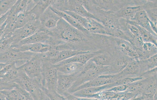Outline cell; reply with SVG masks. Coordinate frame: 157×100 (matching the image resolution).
<instances>
[{
    "mask_svg": "<svg viewBox=\"0 0 157 100\" xmlns=\"http://www.w3.org/2000/svg\"><path fill=\"white\" fill-rule=\"evenodd\" d=\"M46 32L50 36L56 39V46L65 44L68 50H82L81 45L87 41V35L72 27L62 18L56 28Z\"/></svg>",
    "mask_w": 157,
    "mask_h": 100,
    "instance_id": "6da1fadb",
    "label": "cell"
},
{
    "mask_svg": "<svg viewBox=\"0 0 157 100\" xmlns=\"http://www.w3.org/2000/svg\"><path fill=\"white\" fill-rule=\"evenodd\" d=\"M110 75L109 66L100 67L90 60L78 74L77 79L67 92L72 94L78 87L100 75Z\"/></svg>",
    "mask_w": 157,
    "mask_h": 100,
    "instance_id": "7a4b0ae2",
    "label": "cell"
},
{
    "mask_svg": "<svg viewBox=\"0 0 157 100\" xmlns=\"http://www.w3.org/2000/svg\"><path fill=\"white\" fill-rule=\"evenodd\" d=\"M43 64V54L35 53L30 60L18 68L29 77L39 82L44 87Z\"/></svg>",
    "mask_w": 157,
    "mask_h": 100,
    "instance_id": "3957f363",
    "label": "cell"
},
{
    "mask_svg": "<svg viewBox=\"0 0 157 100\" xmlns=\"http://www.w3.org/2000/svg\"><path fill=\"white\" fill-rule=\"evenodd\" d=\"M35 53L21 51L12 47L0 51V63L6 64L15 63L17 67L23 65L32 58Z\"/></svg>",
    "mask_w": 157,
    "mask_h": 100,
    "instance_id": "277c9868",
    "label": "cell"
},
{
    "mask_svg": "<svg viewBox=\"0 0 157 100\" xmlns=\"http://www.w3.org/2000/svg\"><path fill=\"white\" fill-rule=\"evenodd\" d=\"M19 69L18 77L16 83L30 93L34 100H40L43 86L37 80L29 77L23 71Z\"/></svg>",
    "mask_w": 157,
    "mask_h": 100,
    "instance_id": "5b68a950",
    "label": "cell"
},
{
    "mask_svg": "<svg viewBox=\"0 0 157 100\" xmlns=\"http://www.w3.org/2000/svg\"><path fill=\"white\" fill-rule=\"evenodd\" d=\"M41 24L38 19L31 21L24 27L14 30L11 35L13 41L12 47L22 40L41 31Z\"/></svg>",
    "mask_w": 157,
    "mask_h": 100,
    "instance_id": "8992f818",
    "label": "cell"
},
{
    "mask_svg": "<svg viewBox=\"0 0 157 100\" xmlns=\"http://www.w3.org/2000/svg\"><path fill=\"white\" fill-rule=\"evenodd\" d=\"M58 73L56 65L51 64L43 58L44 87L48 90L56 91Z\"/></svg>",
    "mask_w": 157,
    "mask_h": 100,
    "instance_id": "52a82bcc",
    "label": "cell"
},
{
    "mask_svg": "<svg viewBox=\"0 0 157 100\" xmlns=\"http://www.w3.org/2000/svg\"><path fill=\"white\" fill-rule=\"evenodd\" d=\"M115 43L117 47L124 55L137 61L145 59L143 51L134 47L130 42L117 38Z\"/></svg>",
    "mask_w": 157,
    "mask_h": 100,
    "instance_id": "ba28073f",
    "label": "cell"
},
{
    "mask_svg": "<svg viewBox=\"0 0 157 100\" xmlns=\"http://www.w3.org/2000/svg\"><path fill=\"white\" fill-rule=\"evenodd\" d=\"M50 6L40 17L39 20L42 27L41 31L46 32L53 29L56 27L59 20L62 18L55 13Z\"/></svg>",
    "mask_w": 157,
    "mask_h": 100,
    "instance_id": "9c48e42d",
    "label": "cell"
},
{
    "mask_svg": "<svg viewBox=\"0 0 157 100\" xmlns=\"http://www.w3.org/2000/svg\"><path fill=\"white\" fill-rule=\"evenodd\" d=\"M122 78L119 74L100 75L93 80L84 84L76 89L75 92L82 89L96 87L115 83L119 79Z\"/></svg>",
    "mask_w": 157,
    "mask_h": 100,
    "instance_id": "30bf717a",
    "label": "cell"
},
{
    "mask_svg": "<svg viewBox=\"0 0 157 100\" xmlns=\"http://www.w3.org/2000/svg\"><path fill=\"white\" fill-rule=\"evenodd\" d=\"M78 74L69 75H64L58 72L56 92L61 95L67 92L75 82Z\"/></svg>",
    "mask_w": 157,
    "mask_h": 100,
    "instance_id": "8fae6325",
    "label": "cell"
},
{
    "mask_svg": "<svg viewBox=\"0 0 157 100\" xmlns=\"http://www.w3.org/2000/svg\"><path fill=\"white\" fill-rule=\"evenodd\" d=\"M1 92L9 100H34L30 93L18 85L13 89L5 90Z\"/></svg>",
    "mask_w": 157,
    "mask_h": 100,
    "instance_id": "7c38bea8",
    "label": "cell"
},
{
    "mask_svg": "<svg viewBox=\"0 0 157 100\" xmlns=\"http://www.w3.org/2000/svg\"><path fill=\"white\" fill-rule=\"evenodd\" d=\"M50 39V36L46 32L39 31L28 38L22 40L12 47L15 48L23 45L39 43H46L48 44Z\"/></svg>",
    "mask_w": 157,
    "mask_h": 100,
    "instance_id": "4fadbf2b",
    "label": "cell"
},
{
    "mask_svg": "<svg viewBox=\"0 0 157 100\" xmlns=\"http://www.w3.org/2000/svg\"><path fill=\"white\" fill-rule=\"evenodd\" d=\"M119 74L122 78L127 77H142L139 61L131 59L125 68Z\"/></svg>",
    "mask_w": 157,
    "mask_h": 100,
    "instance_id": "5bb4252c",
    "label": "cell"
},
{
    "mask_svg": "<svg viewBox=\"0 0 157 100\" xmlns=\"http://www.w3.org/2000/svg\"><path fill=\"white\" fill-rule=\"evenodd\" d=\"M130 20L157 36L156 34L152 30L151 27V22L149 18L144 9H142L137 12Z\"/></svg>",
    "mask_w": 157,
    "mask_h": 100,
    "instance_id": "9a60e30c",
    "label": "cell"
},
{
    "mask_svg": "<svg viewBox=\"0 0 157 100\" xmlns=\"http://www.w3.org/2000/svg\"><path fill=\"white\" fill-rule=\"evenodd\" d=\"M21 51H28L34 53L44 54L53 49V46L46 43H39L13 48Z\"/></svg>",
    "mask_w": 157,
    "mask_h": 100,
    "instance_id": "2e32d148",
    "label": "cell"
},
{
    "mask_svg": "<svg viewBox=\"0 0 157 100\" xmlns=\"http://www.w3.org/2000/svg\"><path fill=\"white\" fill-rule=\"evenodd\" d=\"M85 28L90 33L111 36L109 31L102 24L95 19L87 18Z\"/></svg>",
    "mask_w": 157,
    "mask_h": 100,
    "instance_id": "e0dca14e",
    "label": "cell"
},
{
    "mask_svg": "<svg viewBox=\"0 0 157 100\" xmlns=\"http://www.w3.org/2000/svg\"><path fill=\"white\" fill-rule=\"evenodd\" d=\"M142 9H144L142 5L127 6L119 9L117 12L114 13V14L119 19L130 20L137 12Z\"/></svg>",
    "mask_w": 157,
    "mask_h": 100,
    "instance_id": "ac0fdd59",
    "label": "cell"
},
{
    "mask_svg": "<svg viewBox=\"0 0 157 100\" xmlns=\"http://www.w3.org/2000/svg\"><path fill=\"white\" fill-rule=\"evenodd\" d=\"M132 59L125 55H119L113 58L109 66L110 75H116L121 72L125 68L129 61Z\"/></svg>",
    "mask_w": 157,
    "mask_h": 100,
    "instance_id": "d6986e66",
    "label": "cell"
},
{
    "mask_svg": "<svg viewBox=\"0 0 157 100\" xmlns=\"http://www.w3.org/2000/svg\"><path fill=\"white\" fill-rule=\"evenodd\" d=\"M101 51H89L88 52L82 53V54L77 55L70 58L65 60L62 62L58 63L56 64H64L69 63L75 62L82 64L85 65L94 56L96 55Z\"/></svg>",
    "mask_w": 157,
    "mask_h": 100,
    "instance_id": "ffe728a7",
    "label": "cell"
},
{
    "mask_svg": "<svg viewBox=\"0 0 157 100\" xmlns=\"http://www.w3.org/2000/svg\"><path fill=\"white\" fill-rule=\"evenodd\" d=\"M58 72L64 75H77L83 69L84 65L78 63L72 62L64 64H56Z\"/></svg>",
    "mask_w": 157,
    "mask_h": 100,
    "instance_id": "44dd1931",
    "label": "cell"
},
{
    "mask_svg": "<svg viewBox=\"0 0 157 100\" xmlns=\"http://www.w3.org/2000/svg\"><path fill=\"white\" fill-rule=\"evenodd\" d=\"M55 1H35V5L29 11V13L38 19L50 6L52 5Z\"/></svg>",
    "mask_w": 157,
    "mask_h": 100,
    "instance_id": "7402d4cb",
    "label": "cell"
},
{
    "mask_svg": "<svg viewBox=\"0 0 157 100\" xmlns=\"http://www.w3.org/2000/svg\"><path fill=\"white\" fill-rule=\"evenodd\" d=\"M50 7L55 13H56V14H58V15L65 20L68 23L70 24L72 27L82 32L84 34L87 35H89L90 33L74 18L71 17V16L68 15V14H66V13L64 12L58 10L57 9L51 7V6H50Z\"/></svg>",
    "mask_w": 157,
    "mask_h": 100,
    "instance_id": "603a6c76",
    "label": "cell"
},
{
    "mask_svg": "<svg viewBox=\"0 0 157 100\" xmlns=\"http://www.w3.org/2000/svg\"><path fill=\"white\" fill-rule=\"evenodd\" d=\"M113 57L109 53L101 51L94 56L90 61L100 67H107L111 65Z\"/></svg>",
    "mask_w": 157,
    "mask_h": 100,
    "instance_id": "cb8c5ba5",
    "label": "cell"
},
{
    "mask_svg": "<svg viewBox=\"0 0 157 100\" xmlns=\"http://www.w3.org/2000/svg\"><path fill=\"white\" fill-rule=\"evenodd\" d=\"M142 74L150 71L157 67V54H156L148 58L139 61Z\"/></svg>",
    "mask_w": 157,
    "mask_h": 100,
    "instance_id": "d4e9b609",
    "label": "cell"
},
{
    "mask_svg": "<svg viewBox=\"0 0 157 100\" xmlns=\"http://www.w3.org/2000/svg\"><path fill=\"white\" fill-rule=\"evenodd\" d=\"M36 19L30 13L25 12L21 13L17 16L15 23L17 29L26 25L31 21Z\"/></svg>",
    "mask_w": 157,
    "mask_h": 100,
    "instance_id": "484cf974",
    "label": "cell"
},
{
    "mask_svg": "<svg viewBox=\"0 0 157 100\" xmlns=\"http://www.w3.org/2000/svg\"><path fill=\"white\" fill-rule=\"evenodd\" d=\"M131 21V20H130ZM138 28L140 31V36L141 37L144 42L151 43L157 45V36L152 34L150 32L134 23Z\"/></svg>",
    "mask_w": 157,
    "mask_h": 100,
    "instance_id": "4316f807",
    "label": "cell"
},
{
    "mask_svg": "<svg viewBox=\"0 0 157 100\" xmlns=\"http://www.w3.org/2000/svg\"><path fill=\"white\" fill-rule=\"evenodd\" d=\"M29 2V1H17L11 9L17 16L26 11Z\"/></svg>",
    "mask_w": 157,
    "mask_h": 100,
    "instance_id": "83f0119b",
    "label": "cell"
},
{
    "mask_svg": "<svg viewBox=\"0 0 157 100\" xmlns=\"http://www.w3.org/2000/svg\"><path fill=\"white\" fill-rule=\"evenodd\" d=\"M17 1H0V17L10 10Z\"/></svg>",
    "mask_w": 157,
    "mask_h": 100,
    "instance_id": "f1b7e54d",
    "label": "cell"
},
{
    "mask_svg": "<svg viewBox=\"0 0 157 100\" xmlns=\"http://www.w3.org/2000/svg\"><path fill=\"white\" fill-rule=\"evenodd\" d=\"M42 90L50 100H66L64 96L59 94L56 91L48 90L43 87H42Z\"/></svg>",
    "mask_w": 157,
    "mask_h": 100,
    "instance_id": "f546056e",
    "label": "cell"
},
{
    "mask_svg": "<svg viewBox=\"0 0 157 100\" xmlns=\"http://www.w3.org/2000/svg\"><path fill=\"white\" fill-rule=\"evenodd\" d=\"M17 86V83L6 81L2 79H0V92L5 90L13 89Z\"/></svg>",
    "mask_w": 157,
    "mask_h": 100,
    "instance_id": "4dcf8cb0",
    "label": "cell"
},
{
    "mask_svg": "<svg viewBox=\"0 0 157 100\" xmlns=\"http://www.w3.org/2000/svg\"><path fill=\"white\" fill-rule=\"evenodd\" d=\"M130 42L134 47L142 51L144 42L141 37L140 36L132 37Z\"/></svg>",
    "mask_w": 157,
    "mask_h": 100,
    "instance_id": "1f68e13d",
    "label": "cell"
},
{
    "mask_svg": "<svg viewBox=\"0 0 157 100\" xmlns=\"http://www.w3.org/2000/svg\"><path fill=\"white\" fill-rule=\"evenodd\" d=\"M129 85H120L113 87L109 89L110 91L114 92L115 93H122L127 91Z\"/></svg>",
    "mask_w": 157,
    "mask_h": 100,
    "instance_id": "d6a6232c",
    "label": "cell"
},
{
    "mask_svg": "<svg viewBox=\"0 0 157 100\" xmlns=\"http://www.w3.org/2000/svg\"><path fill=\"white\" fill-rule=\"evenodd\" d=\"M9 11L7 13H6V14H5L2 17H0V27H1L6 21V19H7L8 16H9Z\"/></svg>",
    "mask_w": 157,
    "mask_h": 100,
    "instance_id": "836d02e7",
    "label": "cell"
},
{
    "mask_svg": "<svg viewBox=\"0 0 157 100\" xmlns=\"http://www.w3.org/2000/svg\"><path fill=\"white\" fill-rule=\"evenodd\" d=\"M40 100H49L48 97L47 96L46 94H45V93L43 90V91H42Z\"/></svg>",
    "mask_w": 157,
    "mask_h": 100,
    "instance_id": "e575fe53",
    "label": "cell"
},
{
    "mask_svg": "<svg viewBox=\"0 0 157 100\" xmlns=\"http://www.w3.org/2000/svg\"><path fill=\"white\" fill-rule=\"evenodd\" d=\"M0 100H7L6 96L1 92H0Z\"/></svg>",
    "mask_w": 157,
    "mask_h": 100,
    "instance_id": "d590c367",
    "label": "cell"
},
{
    "mask_svg": "<svg viewBox=\"0 0 157 100\" xmlns=\"http://www.w3.org/2000/svg\"><path fill=\"white\" fill-rule=\"evenodd\" d=\"M129 100H142V99L140 96H139Z\"/></svg>",
    "mask_w": 157,
    "mask_h": 100,
    "instance_id": "8d00e7d4",
    "label": "cell"
},
{
    "mask_svg": "<svg viewBox=\"0 0 157 100\" xmlns=\"http://www.w3.org/2000/svg\"><path fill=\"white\" fill-rule=\"evenodd\" d=\"M6 65V64L1 63H0V70H1Z\"/></svg>",
    "mask_w": 157,
    "mask_h": 100,
    "instance_id": "74e56055",
    "label": "cell"
},
{
    "mask_svg": "<svg viewBox=\"0 0 157 100\" xmlns=\"http://www.w3.org/2000/svg\"><path fill=\"white\" fill-rule=\"evenodd\" d=\"M7 100H8V99H7Z\"/></svg>",
    "mask_w": 157,
    "mask_h": 100,
    "instance_id": "f35d334b",
    "label": "cell"
},
{
    "mask_svg": "<svg viewBox=\"0 0 157 100\" xmlns=\"http://www.w3.org/2000/svg\"></svg>",
    "mask_w": 157,
    "mask_h": 100,
    "instance_id": "ab89813d",
    "label": "cell"
}]
</instances>
